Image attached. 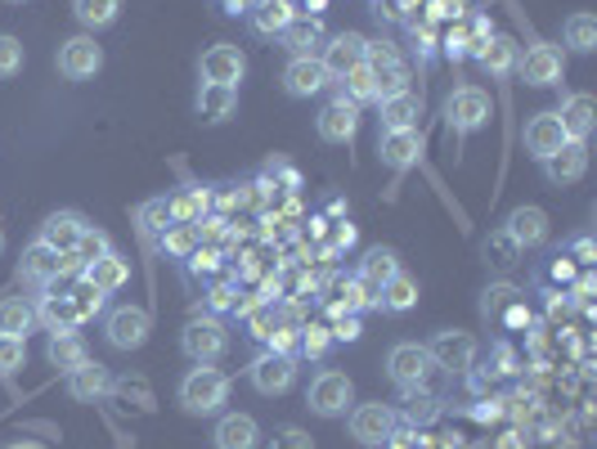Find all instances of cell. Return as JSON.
<instances>
[{"label": "cell", "instance_id": "1", "mask_svg": "<svg viewBox=\"0 0 597 449\" xmlns=\"http://www.w3.org/2000/svg\"><path fill=\"white\" fill-rule=\"evenodd\" d=\"M180 409L193 414V418H212L230 405V377L212 364H193L184 377H180Z\"/></svg>", "mask_w": 597, "mask_h": 449}, {"label": "cell", "instance_id": "2", "mask_svg": "<svg viewBox=\"0 0 597 449\" xmlns=\"http://www.w3.org/2000/svg\"><path fill=\"white\" fill-rule=\"evenodd\" d=\"M306 405L310 414L319 418H347L351 405H355V387H351V377L338 373V368H319L310 377V392H306Z\"/></svg>", "mask_w": 597, "mask_h": 449}, {"label": "cell", "instance_id": "3", "mask_svg": "<svg viewBox=\"0 0 597 449\" xmlns=\"http://www.w3.org/2000/svg\"><path fill=\"white\" fill-rule=\"evenodd\" d=\"M180 351L193 360V364H216L225 351H230V333L221 319L203 314V319H189L184 333H180Z\"/></svg>", "mask_w": 597, "mask_h": 449}, {"label": "cell", "instance_id": "4", "mask_svg": "<svg viewBox=\"0 0 597 449\" xmlns=\"http://www.w3.org/2000/svg\"><path fill=\"white\" fill-rule=\"evenodd\" d=\"M445 121H449V131H458V136L481 131V126L490 121V95L481 86H458L445 99Z\"/></svg>", "mask_w": 597, "mask_h": 449}, {"label": "cell", "instance_id": "5", "mask_svg": "<svg viewBox=\"0 0 597 449\" xmlns=\"http://www.w3.org/2000/svg\"><path fill=\"white\" fill-rule=\"evenodd\" d=\"M104 333H108V342L117 351H140L149 342V333H153V319H149L145 306H117L104 319Z\"/></svg>", "mask_w": 597, "mask_h": 449}, {"label": "cell", "instance_id": "6", "mask_svg": "<svg viewBox=\"0 0 597 449\" xmlns=\"http://www.w3.org/2000/svg\"><path fill=\"white\" fill-rule=\"evenodd\" d=\"M431 355H427V346H418V342H401V346H391V355H386V373H391V382L401 392H409V387H427V377H431Z\"/></svg>", "mask_w": 597, "mask_h": 449}, {"label": "cell", "instance_id": "7", "mask_svg": "<svg viewBox=\"0 0 597 449\" xmlns=\"http://www.w3.org/2000/svg\"><path fill=\"white\" fill-rule=\"evenodd\" d=\"M247 382H252L260 396H284V392H292V382H297V355H275V351L256 355L252 368H247Z\"/></svg>", "mask_w": 597, "mask_h": 449}, {"label": "cell", "instance_id": "8", "mask_svg": "<svg viewBox=\"0 0 597 449\" xmlns=\"http://www.w3.org/2000/svg\"><path fill=\"white\" fill-rule=\"evenodd\" d=\"M99 68H104V50H99V41L90 32L68 36V41L58 45V73L68 77V82H90Z\"/></svg>", "mask_w": 597, "mask_h": 449}, {"label": "cell", "instance_id": "9", "mask_svg": "<svg viewBox=\"0 0 597 449\" xmlns=\"http://www.w3.org/2000/svg\"><path fill=\"white\" fill-rule=\"evenodd\" d=\"M401 427V414L382 400H369V405H351V436L360 445H386Z\"/></svg>", "mask_w": 597, "mask_h": 449}, {"label": "cell", "instance_id": "10", "mask_svg": "<svg viewBox=\"0 0 597 449\" xmlns=\"http://www.w3.org/2000/svg\"><path fill=\"white\" fill-rule=\"evenodd\" d=\"M364 63H369V73H373V82H377V99H386V95H401V90H409V63L395 54L391 45H373L369 41V54H364Z\"/></svg>", "mask_w": 597, "mask_h": 449}, {"label": "cell", "instance_id": "11", "mask_svg": "<svg viewBox=\"0 0 597 449\" xmlns=\"http://www.w3.org/2000/svg\"><path fill=\"white\" fill-rule=\"evenodd\" d=\"M516 73H521V82L525 86H557L562 82V73H566V58H562V50L557 45H530L525 54H516Z\"/></svg>", "mask_w": 597, "mask_h": 449}, {"label": "cell", "instance_id": "12", "mask_svg": "<svg viewBox=\"0 0 597 449\" xmlns=\"http://www.w3.org/2000/svg\"><path fill=\"white\" fill-rule=\"evenodd\" d=\"M198 73H203V82H212V86H238L243 73H247V54L238 45L221 41V45H212L203 58H198Z\"/></svg>", "mask_w": 597, "mask_h": 449}, {"label": "cell", "instance_id": "13", "mask_svg": "<svg viewBox=\"0 0 597 449\" xmlns=\"http://www.w3.org/2000/svg\"><path fill=\"white\" fill-rule=\"evenodd\" d=\"M369 54V41L360 32H338V36H328L323 50H319V63L328 68V77H347L351 68H360Z\"/></svg>", "mask_w": 597, "mask_h": 449}, {"label": "cell", "instance_id": "14", "mask_svg": "<svg viewBox=\"0 0 597 449\" xmlns=\"http://www.w3.org/2000/svg\"><path fill=\"white\" fill-rule=\"evenodd\" d=\"M427 355L436 368H449V373H468L477 364V338L472 333H436L427 342Z\"/></svg>", "mask_w": 597, "mask_h": 449}, {"label": "cell", "instance_id": "15", "mask_svg": "<svg viewBox=\"0 0 597 449\" xmlns=\"http://www.w3.org/2000/svg\"><path fill=\"white\" fill-rule=\"evenodd\" d=\"M315 126H319V140L323 145H351L355 131H360V108L338 95L333 104H323V113H319Z\"/></svg>", "mask_w": 597, "mask_h": 449}, {"label": "cell", "instance_id": "16", "mask_svg": "<svg viewBox=\"0 0 597 449\" xmlns=\"http://www.w3.org/2000/svg\"><path fill=\"white\" fill-rule=\"evenodd\" d=\"M63 387H68V396H73V400H82V405H95V400L113 396V373H108L104 364L86 360V364H77L73 373H63Z\"/></svg>", "mask_w": 597, "mask_h": 449}, {"label": "cell", "instance_id": "17", "mask_svg": "<svg viewBox=\"0 0 597 449\" xmlns=\"http://www.w3.org/2000/svg\"><path fill=\"white\" fill-rule=\"evenodd\" d=\"M328 68L319 63V54H306V58H292L288 68H284V90L292 99H310V95H323L328 90Z\"/></svg>", "mask_w": 597, "mask_h": 449}, {"label": "cell", "instance_id": "18", "mask_svg": "<svg viewBox=\"0 0 597 449\" xmlns=\"http://www.w3.org/2000/svg\"><path fill=\"white\" fill-rule=\"evenodd\" d=\"M562 145H566V131H562L557 113H535V117L525 121V153L535 158V162H548Z\"/></svg>", "mask_w": 597, "mask_h": 449}, {"label": "cell", "instance_id": "19", "mask_svg": "<svg viewBox=\"0 0 597 449\" xmlns=\"http://www.w3.org/2000/svg\"><path fill=\"white\" fill-rule=\"evenodd\" d=\"M377 158L391 171L418 167V158H423V131H382L377 136Z\"/></svg>", "mask_w": 597, "mask_h": 449}, {"label": "cell", "instance_id": "20", "mask_svg": "<svg viewBox=\"0 0 597 449\" xmlns=\"http://www.w3.org/2000/svg\"><path fill=\"white\" fill-rule=\"evenodd\" d=\"M82 234H86V216L82 212H54V216H45V225H41V243L45 247H54L58 256H68L77 243H82Z\"/></svg>", "mask_w": 597, "mask_h": 449}, {"label": "cell", "instance_id": "21", "mask_svg": "<svg viewBox=\"0 0 597 449\" xmlns=\"http://www.w3.org/2000/svg\"><path fill=\"white\" fill-rule=\"evenodd\" d=\"M557 121H562V131H566V140H579V145H588V136H593V126H597V99L593 95H571L562 108H557Z\"/></svg>", "mask_w": 597, "mask_h": 449}, {"label": "cell", "instance_id": "22", "mask_svg": "<svg viewBox=\"0 0 597 449\" xmlns=\"http://www.w3.org/2000/svg\"><path fill=\"white\" fill-rule=\"evenodd\" d=\"M382 108V131H418V117H423V95L401 90V95H386L377 99Z\"/></svg>", "mask_w": 597, "mask_h": 449}, {"label": "cell", "instance_id": "23", "mask_svg": "<svg viewBox=\"0 0 597 449\" xmlns=\"http://www.w3.org/2000/svg\"><path fill=\"white\" fill-rule=\"evenodd\" d=\"M544 167V175H548V184H575V180H584V171H588V145H579V140H566L548 162H540Z\"/></svg>", "mask_w": 597, "mask_h": 449}, {"label": "cell", "instance_id": "24", "mask_svg": "<svg viewBox=\"0 0 597 449\" xmlns=\"http://www.w3.org/2000/svg\"><path fill=\"white\" fill-rule=\"evenodd\" d=\"M212 440L216 449H260V423L252 414H221Z\"/></svg>", "mask_w": 597, "mask_h": 449}, {"label": "cell", "instance_id": "25", "mask_svg": "<svg viewBox=\"0 0 597 449\" xmlns=\"http://www.w3.org/2000/svg\"><path fill=\"white\" fill-rule=\"evenodd\" d=\"M193 108H198V117L203 121H230L234 113H238V86H212V82H203L198 86V95H193Z\"/></svg>", "mask_w": 597, "mask_h": 449}, {"label": "cell", "instance_id": "26", "mask_svg": "<svg viewBox=\"0 0 597 449\" xmlns=\"http://www.w3.org/2000/svg\"><path fill=\"white\" fill-rule=\"evenodd\" d=\"M279 41H284V50H288L292 58H306V54H319L328 36H323V23H319L315 14H297V19L284 28Z\"/></svg>", "mask_w": 597, "mask_h": 449}, {"label": "cell", "instance_id": "27", "mask_svg": "<svg viewBox=\"0 0 597 449\" xmlns=\"http://www.w3.org/2000/svg\"><path fill=\"white\" fill-rule=\"evenodd\" d=\"M512 238H516V247L525 252V247H544L548 243V216L540 212V207H516L512 216H508V225H503Z\"/></svg>", "mask_w": 597, "mask_h": 449}, {"label": "cell", "instance_id": "28", "mask_svg": "<svg viewBox=\"0 0 597 449\" xmlns=\"http://www.w3.org/2000/svg\"><path fill=\"white\" fill-rule=\"evenodd\" d=\"M19 279H23V284H41V288L54 284V279H58V252L45 247L41 238L28 243V247H23V261H19Z\"/></svg>", "mask_w": 597, "mask_h": 449}, {"label": "cell", "instance_id": "29", "mask_svg": "<svg viewBox=\"0 0 597 449\" xmlns=\"http://www.w3.org/2000/svg\"><path fill=\"white\" fill-rule=\"evenodd\" d=\"M36 324H45L50 333H77L82 314H77V306H73L68 292H54V297H41V306H36Z\"/></svg>", "mask_w": 597, "mask_h": 449}, {"label": "cell", "instance_id": "30", "mask_svg": "<svg viewBox=\"0 0 597 449\" xmlns=\"http://www.w3.org/2000/svg\"><path fill=\"white\" fill-rule=\"evenodd\" d=\"M82 275H86L99 292H108V297H113V292H121V288L130 284V261H126L121 252H108V256H99L95 266H86Z\"/></svg>", "mask_w": 597, "mask_h": 449}, {"label": "cell", "instance_id": "31", "mask_svg": "<svg viewBox=\"0 0 597 449\" xmlns=\"http://www.w3.org/2000/svg\"><path fill=\"white\" fill-rule=\"evenodd\" d=\"M247 19H252V28L260 36H284V28L297 19V6L292 0H256Z\"/></svg>", "mask_w": 597, "mask_h": 449}, {"label": "cell", "instance_id": "32", "mask_svg": "<svg viewBox=\"0 0 597 449\" xmlns=\"http://www.w3.org/2000/svg\"><path fill=\"white\" fill-rule=\"evenodd\" d=\"M377 306H382V310H391V314L414 310V306H418V279H409L405 270H395V275L377 288Z\"/></svg>", "mask_w": 597, "mask_h": 449}, {"label": "cell", "instance_id": "33", "mask_svg": "<svg viewBox=\"0 0 597 449\" xmlns=\"http://www.w3.org/2000/svg\"><path fill=\"white\" fill-rule=\"evenodd\" d=\"M32 329H36V306L28 297H6V301H0V333L28 342Z\"/></svg>", "mask_w": 597, "mask_h": 449}, {"label": "cell", "instance_id": "34", "mask_svg": "<svg viewBox=\"0 0 597 449\" xmlns=\"http://www.w3.org/2000/svg\"><path fill=\"white\" fill-rule=\"evenodd\" d=\"M45 360H50L54 368H63V373H73L77 364H86V360H90V351H86L82 333H50Z\"/></svg>", "mask_w": 597, "mask_h": 449}, {"label": "cell", "instance_id": "35", "mask_svg": "<svg viewBox=\"0 0 597 449\" xmlns=\"http://www.w3.org/2000/svg\"><path fill=\"white\" fill-rule=\"evenodd\" d=\"M477 63L490 77H508V73H516V45L508 36H490L477 45Z\"/></svg>", "mask_w": 597, "mask_h": 449}, {"label": "cell", "instance_id": "36", "mask_svg": "<svg viewBox=\"0 0 597 449\" xmlns=\"http://www.w3.org/2000/svg\"><path fill=\"white\" fill-rule=\"evenodd\" d=\"M167 203H171V221H189V225H198V221H203V216L212 212V189L189 184V189H180V194H171Z\"/></svg>", "mask_w": 597, "mask_h": 449}, {"label": "cell", "instance_id": "37", "mask_svg": "<svg viewBox=\"0 0 597 449\" xmlns=\"http://www.w3.org/2000/svg\"><path fill=\"white\" fill-rule=\"evenodd\" d=\"M73 14H77V23L95 36V32H104V28H113V23H117L121 0H73Z\"/></svg>", "mask_w": 597, "mask_h": 449}, {"label": "cell", "instance_id": "38", "mask_svg": "<svg viewBox=\"0 0 597 449\" xmlns=\"http://www.w3.org/2000/svg\"><path fill=\"white\" fill-rule=\"evenodd\" d=\"M395 270H401V256H395L391 247H373V252L364 256V261H360V275H355V279H364L369 288H382Z\"/></svg>", "mask_w": 597, "mask_h": 449}, {"label": "cell", "instance_id": "39", "mask_svg": "<svg viewBox=\"0 0 597 449\" xmlns=\"http://www.w3.org/2000/svg\"><path fill=\"white\" fill-rule=\"evenodd\" d=\"M342 99H351L355 108H360V104H377V82H373V73H369V63H360V68H351V73L342 77Z\"/></svg>", "mask_w": 597, "mask_h": 449}, {"label": "cell", "instance_id": "40", "mask_svg": "<svg viewBox=\"0 0 597 449\" xmlns=\"http://www.w3.org/2000/svg\"><path fill=\"white\" fill-rule=\"evenodd\" d=\"M158 243H162V252L167 256H189L198 243H203V238H198V225H189V221H171L162 234H158Z\"/></svg>", "mask_w": 597, "mask_h": 449}, {"label": "cell", "instance_id": "41", "mask_svg": "<svg viewBox=\"0 0 597 449\" xmlns=\"http://www.w3.org/2000/svg\"><path fill=\"white\" fill-rule=\"evenodd\" d=\"M486 261H490L494 270H512V266L521 261V247H516V238H512L508 229H494V234L486 238Z\"/></svg>", "mask_w": 597, "mask_h": 449}, {"label": "cell", "instance_id": "42", "mask_svg": "<svg viewBox=\"0 0 597 449\" xmlns=\"http://www.w3.org/2000/svg\"><path fill=\"white\" fill-rule=\"evenodd\" d=\"M562 41L575 50V54H588L597 45V19L593 14H571L566 28H562Z\"/></svg>", "mask_w": 597, "mask_h": 449}, {"label": "cell", "instance_id": "43", "mask_svg": "<svg viewBox=\"0 0 597 449\" xmlns=\"http://www.w3.org/2000/svg\"><path fill=\"white\" fill-rule=\"evenodd\" d=\"M113 252V243H108V234L104 229H95V225H86V234H82V243L73 247V256H77V266L86 270V266H95L99 256H108Z\"/></svg>", "mask_w": 597, "mask_h": 449}, {"label": "cell", "instance_id": "44", "mask_svg": "<svg viewBox=\"0 0 597 449\" xmlns=\"http://www.w3.org/2000/svg\"><path fill=\"white\" fill-rule=\"evenodd\" d=\"M23 63H28L23 41H19V36H10V32H0V82L19 77V73H23Z\"/></svg>", "mask_w": 597, "mask_h": 449}, {"label": "cell", "instance_id": "45", "mask_svg": "<svg viewBox=\"0 0 597 449\" xmlns=\"http://www.w3.org/2000/svg\"><path fill=\"white\" fill-rule=\"evenodd\" d=\"M68 297H73V306H77V314H82V324H86V319H95V314L104 310V301H108V292H99L86 275H82V284H77Z\"/></svg>", "mask_w": 597, "mask_h": 449}, {"label": "cell", "instance_id": "46", "mask_svg": "<svg viewBox=\"0 0 597 449\" xmlns=\"http://www.w3.org/2000/svg\"><path fill=\"white\" fill-rule=\"evenodd\" d=\"M436 405H440V400H436L431 392L409 387V392H405V423H414V427H418V423H431V418H436Z\"/></svg>", "mask_w": 597, "mask_h": 449}, {"label": "cell", "instance_id": "47", "mask_svg": "<svg viewBox=\"0 0 597 449\" xmlns=\"http://www.w3.org/2000/svg\"><path fill=\"white\" fill-rule=\"evenodd\" d=\"M23 364H28V342L0 333V377H14Z\"/></svg>", "mask_w": 597, "mask_h": 449}, {"label": "cell", "instance_id": "48", "mask_svg": "<svg viewBox=\"0 0 597 449\" xmlns=\"http://www.w3.org/2000/svg\"><path fill=\"white\" fill-rule=\"evenodd\" d=\"M171 225V203L167 199H149L145 207H140V229L145 234H162Z\"/></svg>", "mask_w": 597, "mask_h": 449}, {"label": "cell", "instance_id": "49", "mask_svg": "<svg viewBox=\"0 0 597 449\" xmlns=\"http://www.w3.org/2000/svg\"><path fill=\"white\" fill-rule=\"evenodd\" d=\"M328 342H333V329H323V324H310V329H301V355H310V360H323V351H328Z\"/></svg>", "mask_w": 597, "mask_h": 449}, {"label": "cell", "instance_id": "50", "mask_svg": "<svg viewBox=\"0 0 597 449\" xmlns=\"http://www.w3.org/2000/svg\"><path fill=\"white\" fill-rule=\"evenodd\" d=\"M301 346V329H270V338H265V351L275 355H297Z\"/></svg>", "mask_w": 597, "mask_h": 449}, {"label": "cell", "instance_id": "51", "mask_svg": "<svg viewBox=\"0 0 597 449\" xmlns=\"http://www.w3.org/2000/svg\"><path fill=\"white\" fill-rule=\"evenodd\" d=\"M265 449H315V440H310L301 427H279V431H275V440L265 445Z\"/></svg>", "mask_w": 597, "mask_h": 449}, {"label": "cell", "instance_id": "52", "mask_svg": "<svg viewBox=\"0 0 597 449\" xmlns=\"http://www.w3.org/2000/svg\"><path fill=\"white\" fill-rule=\"evenodd\" d=\"M338 342H360V314H342L338 329H333Z\"/></svg>", "mask_w": 597, "mask_h": 449}, {"label": "cell", "instance_id": "53", "mask_svg": "<svg viewBox=\"0 0 597 449\" xmlns=\"http://www.w3.org/2000/svg\"><path fill=\"white\" fill-rule=\"evenodd\" d=\"M230 306H234V288H230V284L212 288V310H230Z\"/></svg>", "mask_w": 597, "mask_h": 449}, {"label": "cell", "instance_id": "54", "mask_svg": "<svg viewBox=\"0 0 597 449\" xmlns=\"http://www.w3.org/2000/svg\"><path fill=\"white\" fill-rule=\"evenodd\" d=\"M571 252L579 256V266H593V238H588V234H584V238H575V243H571Z\"/></svg>", "mask_w": 597, "mask_h": 449}, {"label": "cell", "instance_id": "55", "mask_svg": "<svg viewBox=\"0 0 597 449\" xmlns=\"http://www.w3.org/2000/svg\"><path fill=\"white\" fill-rule=\"evenodd\" d=\"M256 0H225V14H252Z\"/></svg>", "mask_w": 597, "mask_h": 449}, {"label": "cell", "instance_id": "56", "mask_svg": "<svg viewBox=\"0 0 597 449\" xmlns=\"http://www.w3.org/2000/svg\"><path fill=\"white\" fill-rule=\"evenodd\" d=\"M553 279H562V284H566V279H571V266H566V256H562V261H557V266H553Z\"/></svg>", "mask_w": 597, "mask_h": 449}, {"label": "cell", "instance_id": "57", "mask_svg": "<svg viewBox=\"0 0 597 449\" xmlns=\"http://www.w3.org/2000/svg\"><path fill=\"white\" fill-rule=\"evenodd\" d=\"M6 449H45V445H36V440H19V445H6Z\"/></svg>", "mask_w": 597, "mask_h": 449}, {"label": "cell", "instance_id": "58", "mask_svg": "<svg viewBox=\"0 0 597 449\" xmlns=\"http://www.w3.org/2000/svg\"><path fill=\"white\" fill-rule=\"evenodd\" d=\"M0 252H6V229H0Z\"/></svg>", "mask_w": 597, "mask_h": 449}, {"label": "cell", "instance_id": "59", "mask_svg": "<svg viewBox=\"0 0 597 449\" xmlns=\"http://www.w3.org/2000/svg\"><path fill=\"white\" fill-rule=\"evenodd\" d=\"M10 6H23V0H10Z\"/></svg>", "mask_w": 597, "mask_h": 449}]
</instances>
